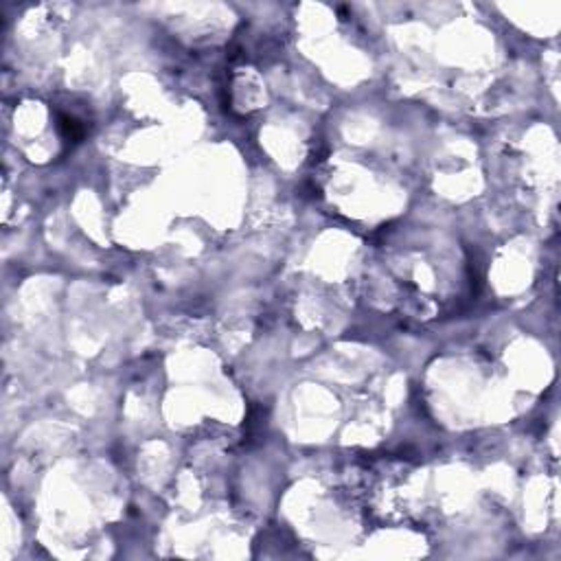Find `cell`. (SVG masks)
<instances>
[{
  "instance_id": "1",
  "label": "cell",
  "mask_w": 561,
  "mask_h": 561,
  "mask_svg": "<svg viewBox=\"0 0 561 561\" xmlns=\"http://www.w3.org/2000/svg\"><path fill=\"white\" fill-rule=\"evenodd\" d=\"M57 129H59V134H62V138L68 140V142H79L83 138V134H86L83 125L70 114H59L57 116Z\"/></svg>"
}]
</instances>
